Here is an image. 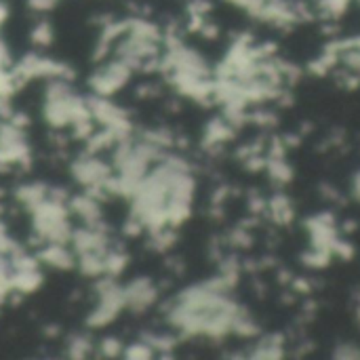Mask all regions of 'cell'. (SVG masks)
<instances>
[{
    "mask_svg": "<svg viewBox=\"0 0 360 360\" xmlns=\"http://www.w3.org/2000/svg\"><path fill=\"white\" fill-rule=\"evenodd\" d=\"M356 306H359V312H356V316H359V321H360V300H359V304H356Z\"/></svg>",
    "mask_w": 360,
    "mask_h": 360,
    "instance_id": "9c48e42d",
    "label": "cell"
},
{
    "mask_svg": "<svg viewBox=\"0 0 360 360\" xmlns=\"http://www.w3.org/2000/svg\"><path fill=\"white\" fill-rule=\"evenodd\" d=\"M101 352H103L105 356H116V354H120V352H122V346H120V342H118V340L108 338V340H103V342H101Z\"/></svg>",
    "mask_w": 360,
    "mask_h": 360,
    "instance_id": "8992f818",
    "label": "cell"
},
{
    "mask_svg": "<svg viewBox=\"0 0 360 360\" xmlns=\"http://www.w3.org/2000/svg\"><path fill=\"white\" fill-rule=\"evenodd\" d=\"M352 194H354V198H359L360 200V171L354 175V181H352Z\"/></svg>",
    "mask_w": 360,
    "mask_h": 360,
    "instance_id": "ba28073f",
    "label": "cell"
},
{
    "mask_svg": "<svg viewBox=\"0 0 360 360\" xmlns=\"http://www.w3.org/2000/svg\"><path fill=\"white\" fill-rule=\"evenodd\" d=\"M131 76V68L124 63V61H114V63H108L103 65L93 78H91V86L95 91V95L99 97H110L114 95L116 91H120L127 80Z\"/></svg>",
    "mask_w": 360,
    "mask_h": 360,
    "instance_id": "6da1fadb",
    "label": "cell"
},
{
    "mask_svg": "<svg viewBox=\"0 0 360 360\" xmlns=\"http://www.w3.org/2000/svg\"><path fill=\"white\" fill-rule=\"evenodd\" d=\"M335 359H360V348L352 344H344L340 348H335Z\"/></svg>",
    "mask_w": 360,
    "mask_h": 360,
    "instance_id": "5b68a950",
    "label": "cell"
},
{
    "mask_svg": "<svg viewBox=\"0 0 360 360\" xmlns=\"http://www.w3.org/2000/svg\"><path fill=\"white\" fill-rule=\"evenodd\" d=\"M124 352H127V354H124L127 359H152L156 350H154L148 342H141V344L129 346Z\"/></svg>",
    "mask_w": 360,
    "mask_h": 360,
    "instance_id": "3957f363",
    "label": "cell"
},
{
    "mask_svg": "<svg viewBox=\"0 0 360 360\" xmlns=\"http://www.w3.org/2000/svg\"><path fill=\"white\" fill-rule=\"evenodd\" d=\"M40 262L57 270H72L76 266L74 253L65 245H59V243H49V247L40 251Z\"/></svg>",
    "mask_w": 360,
    "mask_h": 360,
    "instance_id": "7a4b0ae2",
    "label": "cell"
},
{
    "mask_svg": "<svg viewBox=\"0 0 360 360\" xmlns=\"http://www.w3.org/2000/svg\"><path fill=\"white\" fill-rule=\"evenodd\" d=\"M55 2L57 0H30V6L36 8V11H49V8L55 6Z\"/></svg>",
    "mask_w": 360,
    "mask_h": 360,
    "instance_id": "52a82bcc",
    "label": "cell"
},
{
    "mask_svg": "<svg viewBox=\"0 0 360 360\" xmlns=\"http://www.w3.org/2000/svg\"><path fill=\"white\" fill-rule=\"evenodd\" d=\"M51 38H53L51 25H46V23H40V25H36V27L32 30V40H34V44H38V46H46V44L51 42Z\"/></svg>",
    "mask_w": 360,
    "mask_h": 360,
    "instance_id": "277c9868",
    "label": "cell"
}]
</instances>
